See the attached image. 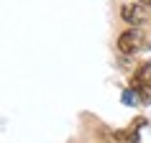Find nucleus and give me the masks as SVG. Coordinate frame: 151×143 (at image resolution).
<instances>
[{
  "label": "nucleus",
  "instance_id": "f03ea898",
  "mask_svg": "<svg viewBox=\"0 0 151 143\" xmlns=\"http://www.w3.org/2000/svg\"><path fill=\"white\" fill-rule=\"evenodd\" d=\"M143 44H146V39H143V31H138V28H128V31L120 33L118 39V49L123 51V54H136L138 49H143Z\"/></svg>",
  "mask_w": 151,
  "mask_h": 143
},
{
  "label": "nucleus",
  "instance_id": "20e7f679",
  "mask_svg": "<svg viewBox=\"0 0 151 143\" xmlns=\"http://www.w3.org/2000/svg\"><path fill=\"white\" fill-rule=\"evenodd\" d=\"M138 102H141L138 92H133V89H126V92H123V105H131V107H133V105H138Z\"/></svg>",
  "mask_w": 151,
  "mask_h": 143
},
{
  "label": "nucleus",
  "instance_id": "f257e3e1",
  "mask_svg": "<svg viewBox=\"0 0 151 143\" xmlns=\"http://www.w3.org/2000/svg\"><path fill=\"white\" fill-rule=\"evenodd\" d=\"M131 87L141 95V102H151V64H143L131 77Z\"/></svg>",
  "mask_w": 151,
  "mask_h": 143
},
{
  "label": "nucleus",
  "instance_id": "7ed1b4c3",
  "mask_svg": "<svg viewBox=\"0 0 151 143\" xmlns=\"http://www.w3.org/2000/svg\"><path fill=\"white\" fill-rule=\"evenodd\" d=\"M120 16H123V21H126V23H131V26H141L143 21H146V10H143L141 5L128 3V5H123Z\"/></svg>",
  "mask_w": 151,
  "mask_h": 143
}]
</instances>
